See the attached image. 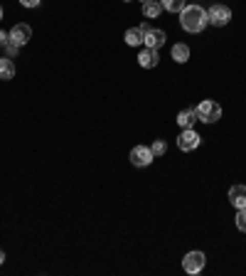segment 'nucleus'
<instances>
[{
	"instance_id": "nucleus-1",
	"label": "nucleus",
	"mask_w": 246,
	"mask_h": 276,
	"mask_svg": "<svg viewBox=\"0 0 246 276\" xmlns=\"http://www.w3.org/2000/svg\"><path fill=\"white\" fill-rule=\"evenodd\" d=\"M180 25H182V30L192 32V35L202 32V30L209 25L207 10H204L202 5H184L182 13H180Z\"/></svg>"
},
{
	"instance_id": "nucleus-2",
	"label": "nucleus",
	"mask_w": 246,
	"mask_h": 276,
	"mask_svg": "<svg viewBox=\"0 0 246 276\" xmlns=\"http://www.w3.org/2000/svg\"><path fill=\"white\" fill-rule=\"evenodd\" d=\"M195 111H197V121H202V124H214V121H219L221 119V106L212 99L202 101Z\"/></svg>"
},
{
	"instance_id": "nucleus-3",
	"label": "nucleus",
	"mask_w": 246,
	"mask_h": 276,
	"mask_svg": "<svg viewBox=\"0 0 246 276\" xmlns=\"http://www.w3.org/2000/svg\"><path fill=\"white\" fill-rule=\"evenodd\" d=\"M204 264H207V257L202 251H190L182 257V269L187 274H199L204 269Z\"/></svg>"
},
{
	"instance_id": "nucleus-4",
	"label": "nucleus",
	"mask_w": 246,
	"mask_h": 276,
	"mask_svg": "<svg viewBox=\"0 0 246 276\" xmlns=\"http://www.w3.org/2000/svg\"><path fill=\"white\" fill-rule=\"evenodd\" d=\"M207 17H209V25H214V27H224L229 20H232V10L227 8V5H212L207 10Z\"/></svg>"
},
{
	"instance_id": "nucleus-5",
	"label": "nucleus",
	"mask_w": 246,
	"mask_h": 276,
	"mask_svg": "<svg viewBox=\"0 0 246 276\" xmlns=\"http://www.w3.org/2000/svg\"><path fill=\"white\" fill-rule=\"evenodd\" d=\"M199 143H202V138L197 136L195 128H182V133L177 138L180 151H195V148H199Z\"/></svg>"
},
{
	"instance_id": "nucleus-6",
	"label": "nucleus",
	"mask_w": 246,
	"mask_h": 276,
	"mask_svg": "<svg viewBox=\"0 0 246 276\" xmlns=\"http://www.w3.org/2000/svg\"><path fill=\"white\" fill-rule=\"evenodd\" d=\"M153 151L148 148V146H135L133 151H131V163L135 165V168H148V165L153 163Z\"/></svg>"
},
{
	"instance_id": "nucleus-7",
	"label": "nucleus",
	"mask_w": 246,
	"mask_h": 276,
	"mask_svg": "<svg viewBox=\"0 0 246 276\" xmlns=\"http://www.w3.org/2000/svg\"><path fill=\"white\" fill-rule=\"evenodd\" d=\"M30 37H32V27L25 25V23H20V25H15L10 30V42H12V45H17V47L27 45V42H30Z\"/></svg>"
},
{
	"instance_id": "nucleus-8",
	"label": "nucleus",
	"mask_w": 246,
	"mask_h": 276,
	"mask_svg": "<svg viewBox=\"0 0 246 276\" xmlns=\"http://www.w3.org/2000/svg\"><path fill=\"white\" fill-rule=\"evenodd\" d=\"M165 45V32L158 30V27H150L143 37V47H150V50H160Z\"/></svg>"
},
{
	"instance_id": "nucleus-9",
	"label": "nucleus",
	"mask_w": 246,
	"mask_h": 276,
	"mask_svg": "<svg viewBox=\"0 0 246 276\" xmlns=\"http://www.w3.org/2000/svg\"><path fill=\"white\" fill-rule=\"evenodd\" d=\"M160 62V54L158 50H150V47H146V50H140V54H138V64L143 67V69H155Z\"/></svg>"
},
{
	"instance_id": "nucleus-10",
	"label": "nucleus",
	"mask_w": 246,
	"mask_h": 276,
	"mask_svg": "<svg viewBox=\"0 0 246 276\" xmlns=\"http://www.w3.org/2000/svg\"><path fill=\"white\" fill-rule=\"evenodd\" d=\"M229 202H232L236 210L246 207V185H234V188L229 190Z\"/></svg>"
},
{
	"instance_id": "nucleus-11",
	"label": "nucleus",
	"mask_w": 246,
	"mask_h": 276,
	"mask_svg": "<svg viewBox=\"0 0 246 276\" xmlns=\"http://www.w3.org/2000/svg\"><path fill=\"white\" fill-rule=\"evenodd\" d=\"M177 124H180V128H195L197 111L195 109H184V111H180L177 113Z\"/></svg>"
},
{
	"instance_id": "nucleus-12",
	"label": "nucleus",
	"mask_w": 246,
	"mask_h": 276,
	"mask_svg": "<svg viewBox=\"0 0 246 276\" xmlns=\"http://www.w3.org/2000/svg\"><path fill=\"white\" fill-rule=\"evenodd\" d=\"M143 37H146V30H143V27H131V30L126 32V42H128L131 47L143 45Z\"/></svg>"
},
{
	"instance_id": "nucleus-13",
	"label": "nucleus",
	"mask_w": 246,
	"mask_h": 276,
	"mask_svg": "<svg viewBox=\"0 0 246 276\" xmlns=\"http://www.w3.org/2000/svg\"><path fill=\"white\" fill-rule=\"evenodd\" d=\"M15 76V64H12L10 57H0V79L8 82Z\"/></svg>"
},
{
	"instance_id": "nucleus-14",
	"label": "nucleus",
	"mask_w": 246,
	"mask_h": 276,
	"mask_svg": "<svg viewBox=\"0 0 246 276\" xmlns=\"http://www.w3.org/2000/svg\"><path fill=\"white\" fill-rule=\"evenodd\" d=\"M172 60H175L177 64H184L187 60H190V47L182 45V42H177V45L172 47Z\"/></svg>"
},
{
	"instance_id": "nucleus-15",
	"label": "nucleus",
	"mask_w": 246,
	"mask_h": 276,
	"mask_svg": "<svg viewBox=\"0 0 246 276\" xmlns=\"http://www.w3.org/2000/svg\"><path fill=\"white\" fill-rule=\"evenodd\" d=\"M160 13H162L160 0H148L146 5H143V15H146V17H158Z\"/></svg>"
},
{
	"instance_id": "nucleus-16",
	"label": "nucleus",
	"mask_w": 246,
	"mask_h": 276,
	"mask_svg": "<svg viewBox=\"0 0 246 276\" xmlns=\"http://www.w3.org/2000/svg\"><path fill=\"white\" fill-rule=\"evenodd\" d=\"M160 5H162L168 13H182L184 0H160Z\"/></svg>"
},
{
	"instance_id": "nucleus-17",
	"label": "nucleus",
	"mask_w": 246,
	"mask_h": 276,
	"mask_svg": "<svg viewBox=\"0 0 246 276\" xmlns=\"http://www.w3.org/2000/svg\"><path fill=\"white\" fill-rule=\"evenodd\" d=\"M150 151H153V155L158 158V155H162V153L168 151V146H165V141H155V143L150 146Z\"/></svg>"
},
{
	"instance_id": "nucleus-18",
	"label": "nucleus",
	"mask_w": 246,
	"mask_h": 276,
	"mask_svg": "<svg viewBox=\"0 0 246 276\" xmlns=\"http://www.w3.org/2000/svg\"><path fill=\"white\" fill-rule=\"evenodd\" d=\"M236 227H239L241 232H246V207H241V210L236 212Z\"/></svg>"
},
{
	"instance_id": "nucleus-19",
	"label": "nucleus",
	"mask_w": 246,
	"mask_h": 276,
	"mask_svg": "<svg viewBox=\"0 0 246 276\" xmlns=\"http://www.w3.org/2000/svg\"><path fill=\"white\" fill-rule=\"evenodd\" d=\"M17 50H20V47H17V45H12V42H8V45H5V57H15V54H17Z\"/></svg>"
},
{
	"instance_id": "nucleus-20",
	"label": "nucleus",
	"mask_w": 246,
	"mask_h": 276,
	"mask_svg": "<svg viewBox=\"0 0 246 276\" xmlns=\"http://www.w3.org/2000/svg\"><path fill=\"white\" fill-rule=\"evenodd\" d=\"M10 42V32H0V47H5Z\"/></svg>"
},
{
	"instance_id": "nucleus-21",
	"label": "nucleus",
	"mask_w": 246,
	"mask_h": 276,
	"mask_svg": "<svg viewBox=\"0 0 246 276\" xmlns=\"http://www.w3.org/2000/svg\"><path fill=\"white\" fill-rule=\"evenodd\" d=\"M20 3H23L25 8H37L39 5V0H20Z\"/></svg>"
},
{
	"instance_id": "nucleus-22",
	"label": "nucleus",
	"mask_w": 246,
	"mask_h": 276,
	"mask_svg": "<svg viewBox=\"0 0 246 276\" xmlns=\"http://www.w3.org/2000/svg\"><path fill=\"white\" fill-rule=\"evenodd\" d=\"M5 262V251H0V264Z\"/></svg>"
},
{
	"instance_id": "nucleus-23",
	"label": "nucleus",
	"mask_w": 246,
	"mask_h": 276,
	"mask_svg": "<svg viewBox=\"0 0 246 276\" xmlns=\"http://www.w3.org/2000/svg\"><path fill=\"white\" fill-rule=\"evenodd\" d=\"M0 20H3V8H0Z\"/></svg>"
},
{
	"instance_id": "nucleus-24",
	"label": "nucleus",
	"mask_w": 246,
	"mask_h": 276,
	"mask_svg": "<svg viewBox=\"0 0 246 276\" xmlns=\"http://www.w3.org/2000/svg\"><path fill=\"white\" fill-rule=\"evenodd\" d=\"M140 3H143V5H146V3H148V0H140Z\"/></svg>"
},
{
	"instance_id": "nucleus-25",
	"label": "nucleus",
	"mask_w": 246,
	"mask_h": 276,
	"mask_svg": "<svg viewBox=\"0 0 246 276\" xmlns=\"http://www.w3.org/2000/svg\"><path fill=\"white\" fill-rule=\"evenodd\" d=\"M123 3H128V0H123Z\"/></svg>"
}]
</instances>
